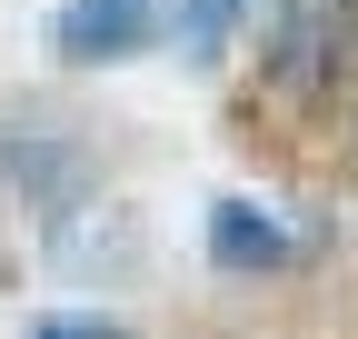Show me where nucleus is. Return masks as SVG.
I'll return each mask as SVG.
<instances>
[{"label": "nucleus", "mask_w": 358, "mask_h": 339, "mask_svg": "<svg viewBox=\"0 0 358 339\" xmlns=\"http://www.w3.org/2000/svg\"><path fill=\"white\" fill-rule=\"evenodd\" d=\"M268 80L299 90V100L358 80V0H289L268 20Z\"/></svg>", "instance_id": "1"}, {"label": "nucleus", "mask_w": 358, "mask_h": 339, "mask_svg": "<svg viewBox=\"0 0 358 339\" xmlns=\"http://www.w3.org/2000/svg\"><path fill=\"white\" fill-rule=\"evenodd\" d=\"M150 30H159L150 0H70L50 40H60V60H129Z\"/></svg>", "instance_id": "2"}, {"label": "nucleus", "mask_w": 358, "mask_h": 339, "mask_svg": "<svg viewBox=\"0 0 358 339\" xmlns=\"http://www.w3.org/2000/svg\"><path fill=\"white\" fill-rule=\"evenodd\" d=\"M209 260H219V270H279V260H289V230L268 220L259 200H219V209H209Z\"/></svg>", "instance_id": "3"}, {"label": "nucleus", "mask_w": 358, "mask_h": 339, "mask_svg": "<svg viewBox=\"0 0 358 339\" xmlns=\"http://www.w3.org/2000/svg\"><path fill=\"white\" fill-rule=\"evenodd\" d=\"M239 11H249V0H189V11H179V50L209 60V50H219V30H229Z\"/></svg>", "instance_id": "4"}, {"label": "nucleus", "mask_w": 358, "mask_h": 339, "mask_svg": "<svg viewBox=\"0 0 358 339\" xmlns=\"http://www.w3.org/2000/svg\"><path fill=\"white\" fill-rule=\"evenodd\" d=\"M40 339H129V329H110V319H40Z\"/></svg>", "instance_id": "5"}]
</instances>
